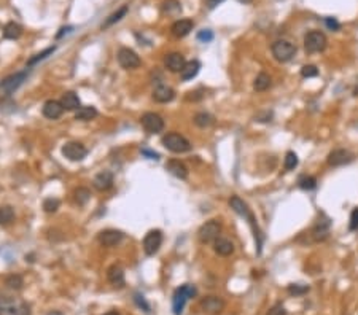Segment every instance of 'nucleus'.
<instances>
[{"mask_svg":"<svg viewBox=\"0 0 358 315\" xmlns=\"http://www.w3.org/2000/svg\"><path fill=\"white\" fill-rule=\"evenodd\" d=\"M230 206L231 209L237 213V215H241L242 218H245L248 221V225H250V228L253 229L255 232V240H256V247H258V253H261V245H263V234H261V231L260 228H258L256 225V218L255 215L252 213L250 207L247 206V202H244L239 196H231L230 199Z\"/></svg>","mask_w":358,"mask_h":315,"instance_id":"1","label":"nucleus"},{"mask_svg":"<svg viewBox=\"0 0 358 315\" xmlns=\"http://www.w3.org/2000/svg\"><path fill=\"white\" fill-rule=\"evenodd\" d=\"M26 78H27L26 72H18L13 75H8L7 78L0 81V102H4V100H7L12 96L15 91L24 83Z\"/></svg>","mask_w":358,"mask_h":315,"instance_id":"2","label":"nucleus"},{"mask_svg":"<svg viewBox=\"0 0 358 315\" xmlns=\"http://www.w3.org/2000/svg\"><path fill=\"white\" fill-rule=\"evenodd\" d=\"M163 145L172 153H188L191 150V142L182 134H177V132L166 134L163 137Z\"/></svg>","mask_w":358,"mask_h":315,"instance_id":"3","label":"nucleus"},{"mask_svg":"<svg viewBox=\"0 0 358 315\" xmlns=\"http://www.w3.org/2000/svg\"><path fill=\"white\" fill-rule=\"evenodd\" d=\"M0 315H29V306L12 296L0 294Z\"/></svg>","mask_w":358,"mask_h":315,"instance_id":"4","label":"nucleus"},{"mask_svg":"<svg viewBox=\"0 0 358 315\" xmlns=\"http://www.w3.org/2000/svg\"><path fill=\"white\" fill-rule=\"evenodd\" d=\"M328 45V38L320 30H311L304 37V49L307 53H322Z\"/></svg>","mask_w":358,"mask_h":315,"instance_id":"5","label":"nucleus"},{"mask_svg":"<svg viewBox=\"0 0 358 315\" xmlns=\"http://www.w3.org/2000/svg\"><path fill=\"white\" fill-rule=\"evenodd\" d=\"M196 294V288L190 283H185L180 288H177L174 296H172V309H174V313L175 315H182L183 312V307H185V302L193 298Z\"/></svg>","mask_w":358,"mask_h":315,"instance_id":"6","label":"nucleus"},{"mask_svg":"<svg viewBox=\"0 0 358 315\" xmlns=\"http://www.w3.org/2000/svg\"><path fill=\"white\" fill-rule=\"evenodd\" d=\"M271 51L275 60L278 62H288L296 53V46L288 42V40H277V42L272 43L271 46Z\"/></svg>","mask_w":358,"mask_h":315,"instance_id":"7","label":"nucleus"},{"mask_svg":"<svg viewBox=\"0 0 358 315\" xmlns=\"http://www.w3.org/2000/svg\"><path fill=\"white\" fill-rule=\"evenodd\" d=\"M220 231H222V225L217 220H208L204 225L199 228L197 231V239L202 243H208L213 242L215 239L220 237Z\"/></svg>","mask_w":358,"mask_h":315,"instance_id":"8","label":"nucleus"},{"mask_svg":"<svg viewBox=\"0 0 358 315\" xmlns=\"http://www.w3.org/2000/svg\"><path fill=\"white\" fill-rule=\"evenodd\" d=\"M142 128L148 132V134H159L164 129V119L161 115L153 113V111H147L140 118Z\"/></svg>","mask_w":358,"mask_h":315,"instance_id":"9","label":"nucleus"},{"mask_svg":"<svg viewBox=\"0 0 358 315\" xmlns=\"http://www.w3.org/2000/svg\"><path fill=\"white\" fill-rule=\"evenodd\" d=\"M116 57H118L119 66H121L123 69H127V70L137 69V67H140V64H142L138 54L131 48H119Z\"/></svg>","mask_w":358,"mask_h":315,"instance_id":"10","label":"nucleus"},{"mask_svg":"<svg viewBox=\"0 0 358 315\" xmlns=\"http://www.w3.org/2000/svg\"><path fill=\"white\" fill-rule=\"evenodd\" d=\"M161 243H163V232L159 229H152L147 232V236L144 239V250L148 257H153L155 253H158Z\"/></svg>","mask_w":358,"mask_h":315,"instance_id":"11","label":"nucleus"},{"mask_svg":"<svg viewBox=\"0 0 358 315\" xmlns=\"http://www.w3.org/2000/svg\"><path fill=\"white\" fill-rule=\"evenodd\" d=\"M62 155L68 161H82L86 158L88 150L83 144H80V142H67L62 147Z\"/></svg>","mask_w":358,"mask_h":315,"instance_id":"12","label":"nucleus"},{"mask_svg":"<svg viewBox=\"0 0 358 315\" xmlns=\"http://www.w3.org/2000/svg\"><path fill=\"white\" fill-rule=\"evenodd\" d=\"M353 159V155L350 153L349 150H344V148H337V150H333L330 155H328V164L333 166V167H339V166H344L347 162H350Z\"/></svg>","mask_w":358,"mask_h":315,"instance_id":"13","label":"nucleus"},{"mask_svg":"<svg viewBox=\"0 0 358 315\" xmlns=\"http://www.w3.org/2000/svg\"><path fill=\"white\" fill-rule=\"evenodd\" d=\"M123 237H124V234L121 231H116V229H105V231H102L101 234H99V242H101V245H104V247H116L119 242L123 240Z\"/></svg>","mask_w":358,"mask_h":315,"instance_id":"14","label":"nucleus"},{"mask_svg":"<svg viewBox=\"0 0 358 315\" xmlns=\"http://www.w3.org/2000/svg\"><path fill=\"white\" fill-rule=\"evenodd\" d=\"M225 301L220 296H205L201 301V309L207 313H220L225 309Z\"/></svg>","mask_w":358,"mask_h":315,"instance_id":"15","label":"nucleus"},{"mask_svg":"<svg viewBox=\"0 0 358 315\" xmlns=\"http://www.w3.org/2000/svg\"><path fill=\"white\" fill-rule=\"evenodd\" d=\"M164 64H166V67H167L169 72L180 74L182 70H183V67L186 66V60H185V56L180 54V53H171V54L166 56Z\"/></svg>","mask_w":358,"mask_h":315,"instance_id":"16","label":"nucleus"},{"mask_svg":"<svg viewBox=\"0 0 358 315\" xmlns=\"http://www.w3.org/2000/svg\"><path fill=\"white\" fill-rule=\"evenodd\" d=\"M64 107L61 104V100H46V102L43 104V108H42V113L45 118L48 119H57L59 116H61L64 113Z\"/></svg>","mask_w":358,"mask_h":315,"instance_id":"17","label":"nucleus"},{"mask_svg":"<svg viewBox=\"0 0 358 315\" xmlns=\"http://www.w3.org/2000/svg\"><path fill=\"white\" fill-rule=\"evenodd\" d=\"M107 279H108V282H110L115 288H123L124 283H126V280H124V271H123L121 266H119V264H113V266L108 268Z\"/></svg>","mask_w":358,"mask_h":315,"instance_id":"18","label":"nucleus"},{"mask_svg":"<svg viewBox=\"0 0 358 315\" xmlns=\"http://www.w3.org/2000/svg\"><path fill=\"white\" fill-rule=\"evenodd\" d=\"M93 185L97 191H107L113 186V174L110 170H102L94 177Z\"/></svg>","mask_w":358,"mask_h":315,"instance_id":"19","label":"nucleus"},{"mask_svg":"<svg viewBox=\"0 0 358 315\" xmlns=\"http://www.w3.org/2000/svg\"><path fill=\"white\" fill-rule=\"evenodd\" d=\"M175 97V91L171 86H166V85H159L155 88L153 91V100L159 104H167Z\"/></svg>","mask_w":358,"mask_h":315,"instance_id":"20","label":"nucleus"},{"mask_svg":"<svg viewBox=\"0 0 358 315\" xmlns=\"http://www.w3.org/2000/svg\"><path fill=\"white\" fill-rule=\"evenodd\" d=\"M193 26H194V23L191 21V19H178V21H175L171 27L172 35L177 37V38H183L191 32Z\"/></svg>","mask_w":358,"mask_h":315,"instance_id":"21","label":"nucleus"},{"mask_svg":"<svg viewBox=\"0 0 358 315\" xmlns=\"http://www.w3.org/2000/svg\"><path fill=\"white\" fill-rule=\"evenodd\" d=\"M213 250L220 257H230L234 253V243L226 237H218L213 240Z\"/></svg>","mask_w":358,"mask_h":315,"instance_id":"22","label":"nucleus"},{"mask_svg":"<svg viewBox=\"0 0 358 315\" xmlns=\"http://www.w3.org/2000/svg\"><path fill=\"white\" fill-rule=\"evenodd\" d=\"M166 169L177 178H180V180L188 178V167L178 159H169L166 162Z\"/></svg>","mask_w":358,"mask_h":315,"instance_id":"23","label":"nucleus"},{"mask_svg":"<svg viewBox=\"0 0 358 315\" xmlns=\"http://www.w3.org/2000/svg\"><path fill=\"white\" fill-rule=\"evenodd\" d=\"M199 70H201V62H199V60H190V62H186V66L183 67V70L180 72L182 80L183 81L193 80L199 74Z\"/></svg>","mask_w":358,"mask_h":315,"instance_id":"24","label":"nucleus"},{"mask_svg":"<svg viewBox=\"0 0 358 315\" xmlns=\"http://www.w3.org/2000/svg\"><path fill=\"white\" fill-rule=\"evenodd\" d=\"M97 116V110L93 105H86V107H80L75 113V119L78 121H91Z\"/></svg>","mask_w":358,"mask_h":315,"instance_id":"25","label":"nucleus"},{"mask_svg":"<svg viewBox=\"0 0 358 315\" xmlns=\"http://www.w3.org/2000/svg\"><path fill=\"white\" fill-rule=\"evenodd\" d=\"M61 104L65 110H78L80 108V99L75 93L68 91V93L62 94L61 97Z\"/></svg>","mask_w":358,"mask_h":315,"instance_id":"26","label":"nucleus"},{"mask_svg":"<svg viewBox=\"0 0 358 315\" xmlns=\"http://www.w3.org/2000/svg\"><path fill=\"white\" fill-rule=\"evenodd\" d=\"M127 7L124 5V7H121V8H118L115 13H112L110 16H108L107 19H105V23L102 24V30H105V29H108V27H112L113 24H116L118 21H121V19L126 16V13H127Z\"/></svg>","mask_w":358,"mask_h":315,"instance_id":"27","label":"nucleus"},{"mask_svg":"<svg viewBox=\"0 0 358 315\" xmlns=\"http://www.w3.org/2000/svg\"><path fill=\"white\" fill-rule=\"evenodd\" d=\"M271 85H272L271 77L267 75V74H264V72H261L260 75L255 78V81H253V89L258 91V93H263V91L269 89Z\"/></svg>","mask_w":358,"mask_h":315,"instance_id":"28","label":"nucleus"},{"mask_svg":"<svg viewBox=\"0 0 358 315\" xmlns=\"http://www.w3.org/2000/svg\"><path fill=\"white\" fill-rule=\"evenodd\" d=\"M21 34H23V27L18 23H8L4 27V37L8 40H16L21 37Z\"/></svg>","mask_w":358,"mask_h":315,"instance_id":"29","label":"nucleus"},{"mask_svg":"<svg viewBox=\"0 0 358 315\" xmlns=\"http://www.w3.org/2000/svg\"><path fill=\"white\" fill-rule=\"evenodd\" d=\"M15 221V210L12 206H2L0 207V225L8 226Z\"/></svg>","mask_w":358,"mask_h":315,"instance_id":"30","label":"nucleus"},{"mask_svg":"<svg viewBox=\"0 0 358 315\" xmlns=\"http://www.w3.org/2000/svg\"><path fill=\"white\" fill-rule=\"evenodd\" d=\"M193 121H194V124H196L197 128H202V129L210 128V126L215 123L213 116H212V115H208V113H205V111H201V113H197V115L194 116Z\"/></svg>","mask_w":358,"mask_h":315,"instance_id":"31","label":"nucleus"},{"mask_svg":"<svg viewBox=\"0 0 358 315\" xmlns=\"http://www.w3.org/2000/svg\"><path fill=\"white\" fill-rule=\"evenodd\" d=\"M5 285H7L10 290L18 291V290H21V288H23L24 280H23L21 276H18V274H12V276H8V277L5 279Z\"/></svg>","mask_w":358,"mask_h":315,"instance_id":"32","label":"nucleus"},{"mask_svg":"<svg viewBox=\"0 0 358 315\" xmlns=\"http://www.w3.org/2000/svg\"><path fill=\"white\" fill-rule=\"evenodd\" d=\"M74 196H75V201H77L78 206H85L86 202L89 201V198H91V191H89L88 188H85V186H80V188L75 190Z\"/></svg>","mask_w":358,"mask_h":315,"instance_id":"33","label":"nucleus"},{"mask_svg":"<svg viewBox=\"0 0 358 315\" xmlns=\"http://www.w3.org/2000/svg\"><path fill=\"white\" fill-rule=\"evenodd\" d=\"M56 51V46H49V48H46L45 51H42V53H38V54H35L34 57H31L27 60V67H32V66H35V64H38L40 60H43V59H46L49 54H53Z\"/></svg>","mask_w":358,"mask_h":315,"instance_id":"34","label":"nucleus"},{"mask_svg":"<svg viewBox=\"0 0 358 315\" xmlns=\"http://www.w3.org/2000/svg\"><path fill=\"white\" fill-rule=\"evenodd\" d=\"M163 12L167 15H175L182 12V5L178 0H167V2L163 4Z\"/></svg>","mask_w":358,"mask_h":315,"instance_id":"35","label":"nucleus"},{"mask_svg":"<svg viewBox=\"0 0 358 315\" xmlns=\"http://www.w3.org/2000/svg\"><path fill=\"white\" fill-rule=\"evenodd\" d=\"M298 185H300V188L309 191V190H314L317 186V180L312 175H303L300 180H298Z\"/></svg>","mask_w":358,"mask_h":315,"instance_id":"36","label":"nucleus"},{"mask_svg":"<svg viewBox=\"0 0 358 315\" xmlns=\"http://www.w3.org/2000/svg\"><path fill=\"white\" fill-rule=\"evenodd\" d=\"M59 206H61V202H59V199H56V198H48L43 201V210L46 213H54L59 209Z\"/></svg>","mask_w":358,"mask_h":315,"instance_id":"37","label":"nucleus"},{"mask_svg":"<svg viewBox=\"0 0 358 315\" xmlns=\"http://www.w3.org/2000/svg\"><path fill=\"white\" fill-rule=\"evenodd\" d=\"M283 166H285V170H293L298 166V156H296L295 151H288V153L285 155Z\"/></svg>","mask_w":358,"mask_h":315,"instance_id":"38","label":"nucleus"},{"mask_svg":"<svg viewBox=\"0 0 358 315\" xmlns=\"http://www.w3.org/2000/svg\"><path fill=\"white\" fill-rule=\"evenodd\" d=\"M318 75V69L315 66H304L301 69V77L303 78H314Z\"/></svg>","mask_w":358,"mask_h":315,"instance_id":"39","label":"nucleus"},{"mask_svg":"<svg viewBox=\"0 0 358 315\" xmlns=\"http://www.w3.org/2000/svg\"><path fill=\"white\" fill-rule=\"evenodd\" d=\"M307 290H309V287H301V285H290L288 287V293L290 294H295V296H300V294H304Z\"/></svg>","mask_w":358,"mask_h":315,"instance_id":"40","label":"nucleus"},{"mask_svg":"<svg viewBox=\"0 0 358 315\" xmlns=\"http://www.w3.org/2000/svg\"><path fill=\"white\" fill-rule=\"evenodd\" d=\"M349 229L350 231H356L358 229V207L352 210L350 213V223H349Z\"/></svg>","mask_w":358,"mask_h":315,"instance_id":"41","label":"nucleus"},{"mask_svg":"<svg viewBox=\"0 0 358 315\" xmlns=\"http://www.w3.org/2000/svg\"><path fill=\"white\" fill-rule=\"evenodd\" d=\"M266 315H287V310L282 304H275V306H272L269 310H267Z\"/></svg>","mask_w":358,"mask_h":315,"instance_id":"42","label":"nucleus"},{"mask_svg":"<svg viewBox=\"0 0 358 315\" xmlns=\"http://www.w3.org/2000/svg\"><path fill=\"white\" fill-rule=\"evenodd\" d=\"M212 38H213V34L210 32V30H201V32L197 34V40H201V42H204V43L212 42Z\"/></svg>","mask_w":358,"mask_h":315,"instance_id":"43","label":"nucleus"},{"mask_svg":"<svg viewBox=\"0 0 358 315\" xmlns=\"http://www.w3.org/2000/svg\"><path fill=\"white\" fill-rule=\"evenodd\" d=\"M325 23H326V26L330 27L331 30H337V29L341 27V26H339V23H337L334 18H326V19H325Z\"/></svg>","mask_w":358,"mask_h":315,"instance_id":"44","label":"nucleus"},{"mask_svg":"<svg viewBox=\"0 0 358 315\" xmlns=\"http://www.w3.org/2000/svg\"><path fill=\"white\" fill-rule=\"evenodd\" d=\"M135 301H137V304H138V306H144V309H145V312H148V310H150V307H148V304L145 302V299H144V296H138V294H135Z\"/></svg>","mask_w":358,"mask_h":315,"instance_id":"45","label":"nucleus"},{"mask_svg":"<svg viewBox=\"0 0 358 315\" xmlns=\"http://www.w3.org/2000/svg\"><path fill=\"white\" fill-rule=\"evenodd\" d=\"M222 2H225V0H207V7L208 8H215L217 5H220Z\"/></svg>","mask_w":358,"mask_h":315,"instance_id":"46","label":"nucleus"},{"mask_svg":"<svg viewBox=\"0 0 358 315\" xmlns=\"http://www.w3.org/2000/svg\"><path fill=\"white\" fill-rule=\"evenodd\" d=\"M70 30H72V27H62V29H61V32H59V34H57V38H61V37H62L64 34H67V32H70Z\"/></svg>","mask_w":358,"mask_h":315,"instance_id":"47","label":"nucleus"},{"mask_svg":"<svg viewBox=\"0 0 358 315\" xmlns=\"http://www.w3.org/2000/svg\"><path fill=\"white\" fill-rule=\"evenodd\" d=\"M142 153L147 155V156H150L152 159H158V153H152V151H147V150H144Z\"/></svg>","mask_w":358,"mask_h":315,"instance_id":"48","label":"nucleus"},{"mask_svg":"<svg viewBox=\"0 0 358 315\" xmlns=\"http://www.w3.org/2000/svg\"><path fill=\"white\" fill-rule=\"evenodd\" d=\"M239 2H241V4H244V5H248V4H252V2H253V0H239Z\"/></svg>","mask_w":358,"mask_h":315,"instance_id":"49","label":"nucleus"},{"mask_svg":"<svg viewBox=\"0 0 358 315\" xmlns=\"http://www.w3.org/2000/svg\"><path fill=\"white\" fill-rule=\"evenodd\" d=\"M105 315H119L118 312H115V310H110V312H107Z\"/></svg>","mask_w":358,"mask_h":315,"instance_id":"50","label":"nucleus"}]
</instances>
